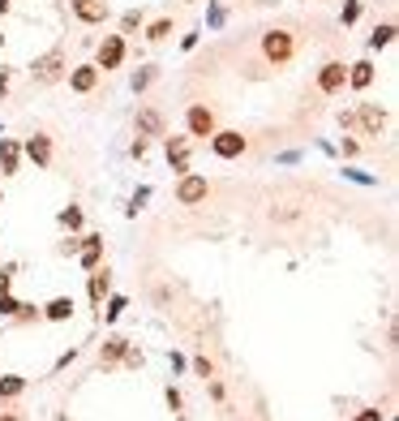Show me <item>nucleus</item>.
I'll return each mask as SVG.
<instances>
[{"label": "nucleus", "mask_w": 399, "mask_h": 421, "mask_svg": "<svg viewBox=\"0 0 399 421\" xmlns=\"http://www.w3.org/2000/svg\"><path fill=\"white\" fill-rule=\"evenodd\" d=\"M163 146H168L172 168H177V172H189V142H185V138H168Z\"/></svg>", "instance_id": "dca6fc26"}, {"label": "nucleus", "mask_w": 399, "mask_h": 421, "mask_svg": "<svg viewBox=\"0 0 399 421\" xmlns=\"http://www.w3.org/2000/svg\"><path fill=\"white\" fill-rule=\"evenodd\" d=\"M9 95V69H0V99Z\"/></svg>", "instance_id": "473e14b6"}, {"label": "nucleus", "mask_w": 399, "mask_h": 421, "mask_svg": "<svg viewBox=\"0 0 399 421\" xmlns=\"http://www.w3.org/2000/svg\"><path fill=\"white\" fill-rule=\"evenodd\" d=\"M168 35H172V17H159V22L146 26V39H151V43H163Z\"/></svg>", "instance_id": "412c9836"}, {"label": "nucleus", "mask_w": 399, "mask_h": 421, "mask_svg": "<svg viewBox=\"0 0 399 421\" xmlns=\"http://www.w3.org/2000/svg\"><path fill=\"white\" fill-rule=\"evenodd\" d=\"M9 288H13V276H9V271H0V296H5Z\"/></svg>", "instance_id": "7c9ffc66"}, {"label": "nucleus", "mask_w": 399, "mask_h": 421, "mask_svg": "<svg viewBox=\"0 0 399 421\" xmlns=\"http://www.w3.org/2000/svg\"><path fill=\"white\" fill-rule=\"evenodd\" d=\"M348 86H352V90H369V86H373V61L348 65Z\"/></svg>", "instance_id": "4468645a"}, {"label": "nucleus", "mask_w": 399, "mask_h": 421, "mask_svg": "<svg viewBox=\"0 0 399 421\" xmlns=\"http://www.w3.org/2000/svg\"><path fill=\"white\" fill-rule=\"evenodd\" d=\"M9 9H13V0H0V17H5Z\"/></svg>", "instance_id": "72a5a7b5"}, {"label": "nucleus", "mask_w": 399, "mask_h": 421, "mask_svg": "<svg viewBox=\"0 0 399 421\" xmlns=\"http://www.w3.org/2000/svg\"><path fill=\"white\" fill-rule=\"evenodd\" d=\"M22 391H26V379H22V374H5V379H0V400H13V395H22Z\"/></svg>", "instance_id": "6ab92c4d"}, {"label": "nucleus", "mask_w": 399, "mask_h": 421, "mask_svg": "<svg viewBox=\"0 0 399 421\" xmlns=\"http://www.w3.org/2000/svg\"><path fill=\"white\" fill-rule=\"evenodd\" d=\"M86 292H90L95 305H104V296L112 292V271H108V267H95L90 276H86Z\"/></svg>", "instance_id": "f8f14e48"}, {"label": "nucleus", "mask_w": 399, "mask_h": 421, "mask_svg": "<svg viewBox=\"0 0 399 421\" xmlns=\"http://www.w3.org/2000/svg\"><path fill=\"white\" fill-rule=\"evenodd\" d=\"M69 9H73V17H78L82 26H104V22L112 17L108 0H69Z\"/></svg>", "instance_id": "20e7f679"}, {"label": "nucleus", "mask_w": 399, "mask_h": 421, "mask_svg": "<svg viewBox=\"0 0 399 421\" xmlns=\"http://www.w3.org/2000/svg\"><path fill=\"white\" fill-rule=\"evenodd\" d=\"M245 134L241 129H215L211 134V151L219 155V159H236V155H245Z\"/></svg>", "instance_id": "39448f33"}, {"label": "nucleus", "mask_w": 399, "mask_h": 421, "mask_svg": "<svg viewBox=\"0 0 399 421\" xmlns=\"http://www.w3.org/2000/svg\"><path fill=\"white\" fill-rule=\"evenodd\" d=\"M120 61H124V35H104V43H99V56H95L99 73L120 69Z\"/></svg>", "instance_id": "0eeeda50"}, {"label": "nucleus", "mask_w": 399, "mask_h": 421, "mask_svg": "<svg viewBox=\"0 0 399 421\" xmlns=\"http://www.w3.org/2000/svg\"><path fill=\"white\" fill-rule=\"evenodd\" d=\"M155 78H159V69H142V73H133V90L142 95V90H146V86H151Z\"/></svg>", "instance_id": "5701e85b"}, {"label": "nucleus", "mask_w": 399, "mask_h": 421, "mask_svg": "<svg viewBox=\"0 0 399 421\" xmlns=\"http://www.w3.org/2000/svg\"><path fill=\"white\" fill-rule=\"evenodd\" d=\"M78 262H82V271H95L99 262H104V237H99V232L82 237V245H78Z\"/></svg>", "instance_id": "9b49d317"}, {"label": "nucleus", "mask_w": 399, "mask_h": 421, "mask_svg": "<svg viewBox=\"0 0 399 421\" xmlns=\"http://www.w3.org/2000/svg\"><path fill=\"white\" fill-rule=\"evenodd\" d=\"M31 78L39 86H52V82L65 78V52H60V47H52V52H43L39 61H31Z\"/></svg>", "instance_id": "f257e3e1"}, {"label": "nucleus", "mask_w": 399, "mask_h": 421, "mask_svg": "<svg viewBox=\"0 0 399 421\" xmlns=\"http://www.w3.org/2000/svg\"><path fill=\"white\" fill-rule=\"evenodd\" d=\"M22 155H26L35 168H52V138H47V134H31L26 142H22Z\"/></svg>", "instance_id": "1a4fd4ad"}, {"label": "nucleus", "mask_w": 399, "mask_h": 421, "mask_svg": "<svg viewBox=\"0 0 399 421\" xmlns=\"http://www.w3.org/2000/svg\"><path fill=\"white\" fill-rule=\"evenodd\" d=\"M138 134L159 138V134H163V116H159L155 108H142V112H138Z\"/></svg>", "instance_id": "f3484780"}, {"label": "nucleus", "mask_w": 399, "mask_h": 421, "mask_svg": "<svg viewBox=\"0 0 399 421\" xmlns=\"http://www.w3.org/2000/svg\"><path fill=\"white\" fill-rule=\"evenodd\" d=\"M17 310H22V301H17V296H9V292L0 296V318H13Z\"/></svg>", "instance_id": "393cba45"}, {"label": "nucleus", "mask_w": 399, "mask_h": 421, "mask_svg": "<svg viewBox=\"0 0 399 421\" xmlns=\"http://www.w3.org/2000/svg\"><path fill=\"white\" fill-rule=\"evenodd\" d=\"M343 86H348V65L343 61H327L318 69V90L322 95H339Z\"/></svg>", "instance_id": "6e6552de"}, {"label": "nucleus", "mask_w": 399, "mask_h": 421, "mask_svg": "<svg viewBox=\"0 0 399 421\" xmlns=\"http://www.w3.org/2000/svg\"><path fill=\"white\" fill-rule=\"evenodd\" d=\"M181 47H185V52H193V47H197V31H189V35L181 39Z\"/></svg>", "instance_id": "2f4dec72"}, {"label": "nucleus", "mask_w": 399, "mask_h": 421, "mask_svg": "<svg viewBox=\"0 0 399 421\" xmlns=\"http://www.w3.org/2000/svg\"><path fill=\"white\" fill-rule=\"evenodd\" d=\"M17 164H22V142L0 138V177H17Z\"/></svg>", "instance_id": "ddd939ff"}, {"label": "nucleus", "mask_w": 399, "mask_h": 421, "mask_svg": "<svg viewBox=\"0 0 399 421\" xmlns=\"http://www.w3.org/2000/svg\"><path fill=\"white\" fill-rule=\"evenodd\" d=\"M0 43H5V35H0Z\"/></svg>", "instance_id": "c9c22d12"}, {"label": "nucleus", "mask_w": 399, "mask_h": 421, "mask_svg": "<svg viewBox=\"0 0 399 421\" xmlns=\"http://www.w3.org/2000/svg\"><path fill=\"white\" fill-rule=\"evenodd\" d=\"M124 310H129V301H124V296H112V301H108V310H104V318H108V323H116V318H120Z\"/></svg>", "instance_id": "4be33fe9"}, {"label": "nucleus", "mask_w": 399, "mask_h": 421, "mask_svg": "<svg viewBox=\"0 0 399 421\" xmlns=\"http://www.w3.org/2000/svg\"><path fill=\"white\" fill-rule=\"evenodd\" d=\"M206 193H211V181L206 177H197V172H181V185H177V202L181 207L206 202Z\"/></svg>", "instance_id": "7ed1b4c3"}, {"label": "nucleus", "mask_w": 399, "mask_h": 421, "mask_svg": "<svg viewBox=\"0 0 399 421\" xmlns=\"http://www.w3.org/2000/svg\"><path fill=\"white\" fill-rule=\"evenodd\" d=\"M391 43H395V26H391V22H382V26L369 35V52H382V47H391Z\"/></svg>", "instance_id": "a211bd4d"}, {"label": "nucleus", "mask_w": 399, "mask_h": 421, "mask_svg": "<svg viewBox=\"0 0 399 421\" xmlns=\"http://www.w3.org/2000/svg\"><path fill=\"white\" fill-rule=\"evenodd\" d=\"M0 421H17V417H13V413H5V417H0Z\"/></svg>", "instance_id": "f704fd0d"}, {"label": "nucleus", "mask_w": 399, "mask_h": 421, "mask_svg": "<svg viewBox=\"0 0 399 421\" xmlns=\"http://www.w3.org/2000/svg\"><path fill=\"white\" fill-rule=\"evenodd\" d=\"M292 52H296V39H292L288 31H266V35H262V56H266L270 65H275V69H279V65H288V61H292Z\"/></svg>", "instance_id": "f03ea898"}, {"label": "nucleus", "mask_w": 399, "mask_h": 421, "mask_svg": "<svg viewBox=\"0 0 399 421\" xmlns=\"http://www.w3.org/2000/svg\"><path fill=\"white\" fill-rule=\"evenodd\" d=\"M357 17H361V0H348V5H343V17H339V22H343V26H352Z\"/></svg>", "instance_id": "a878e982"}, {"label": "nucleus", "mask_w": 399, "mask_h": 421, "mask_svg": "<svg viewBox=\"0 0 399 421\" xmlns=\"http://www.w3.org/2000/svg\"><path fill=\"white\" fill-rule=\"evenodd\" d=\"M168 408L181 413V391H177V387H168Z\"/></svg>", "instance_id": "cd10ccee"}, {"label": "nucleus", "mask_w": 399, "mask_h": 421, "mask_svg": "<svg viewBox=\"0 0 399 421\" xmlns=\"http://www.w3.org/2000/svg\"><path fill=\"white\" fill-rule=\"evenodd\" d=\"M124 349H129V340L112 335V340L104 344V357H99V361H104V365H112V361H120V357H124Z\"/></svg>", "instance_id": "aec40b11"}, {"label": "nucleus", "mask_w": 399, "mask_h": 421, "mask_svg": "<svg viewBox=\"0 0 399 421\" xmlns=\"http://www.w3.org/2000/svg\"><path fill=\"white\" fill-rule=\"evenodd\" d=\"M193 370H197V374H202V379H211V374H215V365H211L206 357H197V361H193Z\"/></svg>", "instance_id": "bb28decb"}, {"label": "nucleus", "mask_w": 399, "mask_h": 421, "mask_svg": "<svg viewBox=\"0 0 399 421\" xmlns=\"http://www.w3.org/2000/svg\"><path fill=\"white\" fill-rule=\"evenodd\" d=\"M99 86V65H78V69H69V90L73 95H90Z\"/></svg>", "instance_id": "9d476101"}, {"label": "nucleus", "mask_w": 399, "mask_h": 421, "mask_svg": "<svg viewBox=\"0 0 399 421\" xmlns=\"http://www.w3.org/2000/svg\"><path fill=\"white\" fill-rule=\"evenodd\" d=\"M60 224L65 228H82V207H65L60 211Z\"/></svg>", "instance_id": "b1692460"}, {"label": "nucleus", "mask_w": 399, "mask_h": 421, "mask_svg": "<svg viewBox=\"0 0 399 421\" xmlns=\"http://www.w3.org/2000/svg\"><path fill=\"white\" fill-rule=\"evenodd\" d=\"M185 129H189V138H211L215 134V112L206 104H189L185 108Z\"/></svg>", "instance_id": "423d86ee"}, {"label": "nucleus", "mask_w": 399, "mask_h": 421, "mask_svg": "<svg viewBox=\"0 0 399 421\" xmlns=\"http://www.w3.org/2000/svg\"><path fill=\"white\" fill-rule=\"evenodd\" d=\"M352 421H382V413H378V408H361Z\"/></svg>", "instance_id": "c85d7f7f"}, {"label": "nucleus", "mask_w": 399, "mask_h": 421, "mask_svg": "<svg viewBox=\"0 0 399 421\" xmlns=\"http://www.w3.org/2000/svg\"><path fill=\"white\" fill-rule=\"evenodd\" d=\"M43 318L47 323H69L73 318V296H52V301L43 305Z\"/></svg>", "instance_id": "2eb2a0df"}, {"label": "nucleus", "mask_w": 399, "mask_h": 421, "mask_svg": "<svg viewBox=\"0 0 399 421\" xmlns=\"http://www.w3.org/2000/svg\"><path fill=\"white\" fill-rule=\"evenodd\" d=\"M138 22H142V13H124V17H120V26H124V31H133Z\"/></svg>", "instance_id": "c756f323"}]
</instances>
